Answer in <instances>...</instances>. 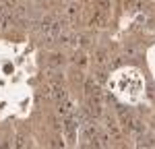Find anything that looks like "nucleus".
Listing matches in <instances>:
<instances>
[{
    "label": "nucleus",
    "mask_w": 155,
    "mask_h": 149,
    "mask_svg": "<svg viewBox=\"0 0 155 149\" xmlns=\"http://www.w3.org/2000/svg\"><path fill=\"white\" fill-rule=\"evenodd\" d=\"M62 131L68 141H74L77 139V118L74 116H64V122H62Z\"/></svg>",
    "instance_id": "nucleus-1"
},
{
    "label": "nucleus",
    "mask_w": 155,
    "mask_h": 149,
    "mask_svg": "<svg viewBox=\"0 0 155 149\" xmlns=\"http://www.w3.org/2000/svg\"><path fill=\"white\" fill-rule=\"evenodd\" d=\"M77 12H79V4H77V2H68V4L64 6V17H68V19L77 17Z\"/></svg>",
    "instance_id": "nucleus-4"
},
{
    "label": "nucleus",
    "mask_w": 155,
    "mask_h": 149,
    "mask_svg": "<svg viewBox=\"0 0 155 149\" xmlns=\"http://www.w3.org/2000/svg\"><path fill=\"white\" fill-rule=\"evenodd\" d=\"M126 54H128V56H137L139 52H137V48H134V46H126Z\"/></svg>",
    "instance_id": "nucleus-8"
},
{
    "label": "nucleus",
    "mask_w": 155,
    "mask_h": 149,
    "mask_svg": "<svg viewBox=\"0 0 155 149\" xmlns=\"http://www.w3.org/2000/svg\"><path fill=\"white\" fill-rule=\"evenodd\" d=\"M95 62L101 66V64H106V52H97L95 54Z\"/></svg>",
    "instance_id": "nucleus-7"
},
{
    "label": "nucleus",
    "mask_w": 155,
    "mask_h": 149,
    "mask_svg": "<svg viewBox=\"0 0 155 149\" xmlns=\"http://www.w3.org/2000/svg\"><path fill=\"white\" fill-rule=\"evenodd\" d=\"M17 2H19V0H4V6H6V8H15Z\"/></svg>",
    "instance_id": "nucleus-9"
},
{
    "label": "nucleus",
    "mask_w": 155,
    "mask_h": 149,
    "mask_svg": "<svg viewBox=\"0 0 155 149\" xmlns=\"http://www.w3.org/2000/svg\"><path fill=\"white\" fill-rule=\"evenodd\" d=\"M50 95H52V99H54L56 104H60V101H62L64 98H68V95H66V91H64V87L60 85V83H54V85H52V91H50Z\"/></svg>",
    "instance_id": "nucleus-3"
},
{
    "label": "nucleus",
    "mask_w": 155,
    "mask_h": 149,
    "mask_svg": "<svg viewBox=\"0 0 155 149\" xmlns=\"http://www.w3.org/2000/svg\"><path fill=\"white\" fill-rule=\"evenodd\" d=\"M72 62H74V64H79V66H85V64H87V56L79 52V54H74V58H72Z\"/></svg>",
    "instance_id": "nucleus-6"
},
{
    "label": "nucleus",
    "mask_w": 155,
    "mask_h": 149,
    "mask_svg": "<svg viewBox=\"0 0 155 149\" xmlns=\"http://www.w3.org/2000/svg\"><path fill=\"white\" fill-rule=\"evenodd\" d=\"M106 128H107V133H110V137H112V139H116V141H118L120 137H122L118 124H116V120H114L112 116H107V118H106Z\"/></svg>",
    "instance_id": "nucleus-2"
},
{
    "label": "nucleus",
    "mask_w": 155,
    "mask_h": 149,
    "mask_svg": "<svg viewBox=\"0 0 155 149\" xmlns=\"http://www.w3.org/2000/svg\"><path fill=\"white\" fill-rule=\"evenodd\" d=\"M50 64H52V66H62V64H64V56H62V54H52V56H50Z\"/></svg>",
    "instance_id": "nucleus-5"
}]
</instances>
